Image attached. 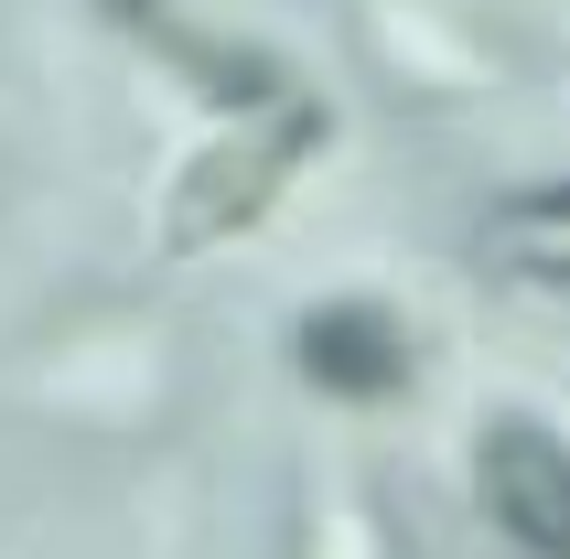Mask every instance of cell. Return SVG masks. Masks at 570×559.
Masks as SVG:
<instances>
[{
    "instance_id": "3957f363",
    "label": "cell",
    "mask_w": 570,
    "mask_h": 559,
    "mask_svg": "<svg viewBox=\"0 0 570 559\" xmlns=\"http://www.w3.org/2000/svg\"><path fill=\"white\" fill-rule=\"evenodd\" d=\"M474 506L484 528L528 559H570V441L549 420H517L495 409L474 431Z\"/></svg>"
},
{
    "instance_id": "6da1fadb",
    "label": "cell",
    "mask_w": 570,
    "mask_h": 559,
    "mask_svg": "<svg viewBox=\"0 0 570 559\" xmlns=\"http://www.w3.org/2000/svg\"><path fill=\"white\" fill-rule=\"evenodd\" d=\"M323 140H334V108L302 97V87H281L269 108H237V119L173 173V194H161V258H205V248L258 237V226L281 216V194L313 173Z\"/></svg>"
},
{
    "instance_id": "5b68a950",
    "label": "cell",
    "mask_w": 570,
    "mask_h": 559,
    "mask_svg": "<svg viewBox=\"0 0 570 559\" xmlns=\"http://www.w3.org/2000/svg\"><path fill=\"white\" fill-rule=\"evenodd\" d=\"M108 11H119V22H161V0H108Z\"/></svg>"
},
{
    "instance_id": "277c9868",
    "label": "cell",
    "mask_w": 570,
    "mask_h": 559,
    "mask_svg": "<svg viewBox=\"0 0 570 559\" xmlns=\"http://www.w3.org/2000/svg\"><path fill=\"white\" fill-rule=\"evenodd\" d=\"M484 258H507L517 280H549V291H570V173L495 194V216H484Z\"/></svg>"
},
{
    "instance_id": "7a4b0ae2",
    "label": "cell",
    "mask_w": 570,
    "mask_h": 559,
    "mask_svg": "<svg viewBox=\"0 0 570 559\" xmlns=\"http://www.w3.org/2000/svg\"><path fill=\"white\" fill-rule=\"evenodd\" d=\"M291 376L313 388V399H345V409H387L420 388V334L377 291H334L291 323Z\"/></svg>"
}]
</instances>
